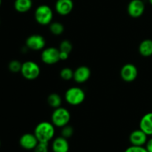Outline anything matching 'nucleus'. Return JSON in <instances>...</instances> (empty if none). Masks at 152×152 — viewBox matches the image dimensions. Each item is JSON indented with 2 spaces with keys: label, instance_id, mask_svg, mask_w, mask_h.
I'll return each instance as SVG.
<instances>
[{
  "label": "nucleus",
  "instance_id": "1",
  "mask_svg": "<svg viewBox=\"0 0 152 152\" xmlns=\"http://www.w3.org/2000/svg\"><path fill=\"white\" fill-rule=\"evenodd\" d=\"M34 134L40 142H48L53 140L55 135V128L52 123L43 121L37 124Z\"/></svg>",
  "mask_w": 152,
  "mask_h": 152
},
{
  "label": "nucleus",
  "instance_id": "2",
  "mask_svg": "<svg viewBox=\"0 0 152 152\" xmlns=\"http://www.w3.org/2000/svg\"><path fill=\"white\" fill-rule=\"evenodd\" d=\"M53 10L47 4H41L38 6L34 13L35 20L41 25H50L53 20Z\"/></svg>",
  "mask_w": 152,
  "mask_h": 152
},
{
  "label": "nucleus",
  "instance_id": "3",
  "mask_svg": "<svg viewBox=\"0 0 152 152\" xmlns=\"http://www.w3.org/2000/svg\"><path fill=\"white\" fill-rule=\"evenodd\" d=\"M71 120V114L67 108L59 107L55 108L51 115V123L56 127L62 128L67 126Z\"/></svg>",
  "mask_w": 152,
  "mask_h": 152
},
{
  "label": "nucleus",
  "instance_id": "4",
  "mask_svg": "<svg viewBox=\"0 0 152 152\" xmlns=\"http://www.w3.org/2000/svg\"><path fill=\"white\" fill-rule=\"evenodd\" d=\"M20 73L26 80H34L38 78L41 73V70L39 65L37 62L34 61H26L22 63Z\"/></svg>",
  "mask_w": 152,
  "mask_h": 152
},
{
  "label": "nucleus",
  "instance_id": "5",
  "mask_svg": "<svg viewBox=\"0 0 152 152\" xmlns=\"http://www.w3.org/2000/svg\"><path fill=\"white\" fill-rule=\"evenodd\" d=\"M65 99L68 104L71 105H78L83 103L86 99V94L79 87H71L66 91Z\"/></svg>",
  "mask_w": 152,
  "mask_h": 152
},
{
  "label": "nucleus",
  "instance_id": "6",
  "mask_svg": "<svg viewBox=\"0 0 152 152\" xmlns=\"http://www.w3.org/2000/svg\"><path fill=\"white\" fill-rule=\"evenodd\" d=\"M42 61L46 65H54L59 59V49L53 47H49L44 49L41 53Z\"/></svg>",
  "mask_w": 152,
  "mask_h": 152
},
{
  "label": "nucleus",
  "instance_id": "7",
  "mask_svg": "<svg viewBox=\"0 0 152 152\" xmlns=\"http://www.w3.org/2000/svg\"><path fill=\"white\" fill-rule=\"evenodd\" d=\"M138 76L137 68L134 64L127 63L122 67L120 70V77L123 81L132 83L134 81Z\"/></svg>",
  "mask_w": 152,
  "mask_h": 152
},
{
  "label": "nucleus",
  "instance_id": "8",
  "mask_svg": "<svg viewBox=\"0 0 152 152\" xmlns=\"http://www.w3.org/2000/svg\"><path fill=\"white\" fill-rule=\"evenodd\" d=\"M145 3L142 0H132L127 7V12L132 18H139L145 12Z\"/></svg>",
  "mask_w": 152,
  "mask_h": 152
},
{
  "label": "nucleus",
  "instance_id": "9",
  "mask_svg": "<svg viewBox=\"0 0 152 152\" xmlns=\"http://www.w3.org/2000/svg\"><path fill=\"white\" fill-rule=\"evenodd\" d=\"M45 39L39 34H33L28 37L25 41V45L32 50H42L45 46Z\"/></svg>",
  "mask_w": 152,
  "mask_h": 152
},
{
  "label": "nucleus",
  "instance_id": "10",
  "mask_svg": "<svg viewBox=\"0 0 152 152\" xmlns=\"http://www.w3.org/2000/svg\"><path fill=\"white\" fill-rule=\"evenodd\" d=\"M38 143L39 141L34 134H24L19 139V145L25 150H34Z\"/></svg>",
  "mask_w": 152,
  "mask_h": 152
},
{
  "label": "nucleus",
  "instance_id": "11",
  "mask_svg": "<svg viewBox=\"0 0 152 152\" xmlns=\"http://www.w3.org/2000/svg\"><path fill=\"white\" fill-rule=\"evenodd\" d=\"M148 140V135L141 129L133 131L129 135V141L132 145L144 146Z\"/></svg>",
  "mask_w": 152,
  "mask_h": 152
},
{
  "label": "nucleus",
  "instance_id": "12",
  "mask_svg": "<svg viewBox=\"0 0 152 152\" xmlns=\"http://www.w3.org/2000/svg\"><path fill=\"white\" fill-rule=\"evenodd\" d=\"M74 2L72 0H57L55 4V10L61 16H67L72 11Z\"/></svg>",
  "mask_w": 152,
  "mask_h": 152
},
{
  "label": "nucleus",
  "instance_id": "13",
  "mask_svg": "<svg viewBox=\"0 0 152 152\" xmlns=\"http://www.w3.org/2000/svg\"><path fill=\"white\" fill-rule=\"evenodd\" d=\"M91 70L88 67L80 66L74 71V80L77 83H84L87 82L91 77Z\"/></svg>",
  "mask_w": 152,
  "mask_h": 152
},
{
  "label": "nucleus",
  "instance_id": "14",
  "mask_svg": "<svg viewBox=\"0 0 152 152\" xmlns=\"http://www.w3.org/2000/svg\"><path fill=\"white\" fill-rule=\"evenodd\" d=\"M53 152H68L69 151V142L68 139L60 136L56 137L51 144Z\"/></svg>",
  "mask_w": 152,
  "mask_h": 152
},
{
  "label": "nucleus",
  "instance_id": "15",
  "mask_svg": "<svg viewBox=\"0 0 152 152\" xmlns=\"http://www.w3.org/2000/svg\"><path fill=\"white\" fill-rule=\"evenodd\" d=\"M140 129L145 132L148 136L152 135V112L147 113L140 121Z\"/></svg>",
  "mask_w": 152,
  "mask_h": 152
},
{
  "label": "nucleus",
  "instance_id": "16",
  "mask_svg": "<svg viewBox=\"0 0 152 152\" xmlns=\"http://www.w3.org/2000/svg\"><path fill=\"white\" fill-rule=\"evenodd\" d=\"M138 50L140 54L144 57L152 56V39H146L142 40L140 44Z\"/></svg>",
  "mask_w": 152,
  "mask_h": 152
},
{
  "label": "nucleus",
  "instance_id": "17",
  "mask_svg": "<svg viewBox=\"0 0 152 152\" xmlns=\"http://www.w3.org/2000/svg\"><path fill=\"white\" fill-rule=\"evenodd\" d=\"M14 9L21 13H27L31 9L33 6L32 0H15Z\"/></svg>",
  "mask_w": 152,
  "mask_h": 152
},
{
  "label": "nucleus",
  "instance_id": "18",
  "mask_svg": "<svg viewBox=\"0 0 152 152\" xmlns=\"http://www.w3.org/2000/svg\"><path fill=\"white\" fill-rule=\"evenodd\" d=\"M48 104L53 108H57L62 105V98L58 94L52 93L48 95L47 98Z\"/></svg>",
  "mask_w": 152,
  "mask_h": 152
},
{
  "label": "nucleus",
  "instance_id": "19",
  "mask_svg": "<svg viewBox=\"0 0 152 152\" xmlns=\"http://www.w3.org/2000/svg\"><path fill=\"white\" fill-rule=\"evenodd\" d=\"M50 33L55 36H59L64 32V28L63 25L59 22H53L50 24Z\"/></svg>",
  "mask_w": 152,
  "mask_h": 152
},
{
  "label": "nucleus",
  "instance_id": "20",
  "mask_svg": "<svg viewBox=\"0 0 152 152\" xmlns=\"http://www.w3.org/2000/svg\"><path fill=\"white\" fill-rule=\"evenodd\" d=\"M22 62H19V60H16V59H13L9 62L8 69L12 73H19L20 72L21 69H22Z\"/></svg>",
  "mask_w": 152,
  "mask_h": 152
},
{
  "label": "nucleus",
  "instance_id": "21",
  "mask_svg": "<svg viewBox=\"0 0 152 152\" xmlns=\"http://www.w3.org/2000/svg\"><path fill=\"white\" fill-rule=\"evenodd\" d=\"M60 77L64 80H70L74 78V71L70 68H64L60 71Z\"/></svg>",
  "mask_w": 152,
  "mask_h": 152
},
{
  "label": "nucleus",
  "instance_id": "22",
  "mask_svg": "<svg viewBox=\"0 0 152 152\" xmlns=\"http://www.w3.org/2000/svg\"><path fill=\"white\" fill-rule=\"evenodd\" d=\"M73 49V45L69 40L65 39L60 43L59 45V50L60 51L67 52L68 53H71Z\"/></svg>",
  "mask_w": 152,
  "mask_h": 152
},
{
  "label": "nucleus",
  "instance_id": "23",
  "mask_svg": "<svg viewBox=\"0 0 152 152\" xmlns=\"http://www.w3.org/2000/svg\"><path fill=\"white\" fill-rule=\"evenodd\" d=\"M73 134H74V129L72 126L67 125L62 128V131H61V136L62 137L68 139V138L71 137Z\"/></svg>",
  "mask_w": 152,
  "mask_h": 152
},
{
  "label": "nucleus",
  "instance_id": "24",
  "mask_svg": "<svg viewBox=\"0 0 152 152\" xmlns=\"http://www.w3.org/2000/svg\"><path fill=\"white\" fill-rule=\"evenodd\" d=\"M34 152H48V143L39 142L34 149Z\"/></svg>",
  "mask_w": 152,
  "mask_h": 152
},
{
  "label": "nucleus",
  "instance_id": "25",
  "mask_svg": "<svg viewBox=\"0 0 152 152\" xmlns=\"http://www.w3.org/2000/svg\"><path fill=\"white\" fill-rule=\"evenodd\" d=\"M124 152H148L145 147L137 146V145H131L126 148Z\"/></svg>",
  "mask_w": 152,
  "mask_h": 152
},
{
  "label": "nucleus",
  "instance_id": "26",
  "mask_svg": "<svg viewBox=\"0 0 152 152\" xmlns=\"http://www.w3.org/2000/svg\"><path fill=\"white\" fill-rule=\"evenodd\" d=\"M70 53H67V52L64 51H60L59 50V59L62 61L67 60L68 59V56H69Z\"/></svg>",
  "mask_w": 152,
  "mask_h": 152
},
{
  "label": "nucleus",
  "instance_id": "27",
  "mask_svg": "<svg viewBox=\"0 0 152 152\" xmlns=\"http://www.w3.org/2000/svg\"><path fill=\"white\" fill-rule=\"evenodd\" d=\"M145 148L148 152H152V137L149 140H148L145 143Z\"/></svg>",
  "mask_w": 152,
  "mask_h": 152
},
{
  "label": "nucleus",
  "instance_id": "28",
  "mask_svg": "<svg viewBox=\"0 0 152 152\" xmlns=\"http://www.w3.org/2000/svg\"><path fill=\"white\" fill-rule=\"evenodd\" d=\"M148 2H149L150 4H151L152 5V0H148Z\"/></svg>",
  "mask_w": 152,
  "mask_h": 152
},
{
  "label": "nucleus",
  "instance_id": "29",
  "mask_svg": "<svg viewBox=\"0 0 152 152\" xmlns=\"http://www.w3.org/2000/svg\"><path fill=\"white\" fill-rule=\"evenodd\" d=\"M1 2H2V0H0V7H1Z\"/></svg>",
  "mask_w": 152,
  "mask_h": 152
},
{
  "label": "nucleus",
  "instance_id": "30",
  "mask_svg": "<svg viewBox=\"0 0 152 152\" xmlns=\"http://www.w3.org/2000/svg\"><path fill=\"white\" fill-rule=\"evenodd\" d=\"M0 146H1V141H0Z\"/></svg>",
  "mask_w": 152,
  "mask_h": 152
},
{
  "label": "nucleus",
  "instance_id": "31",
  "mask_svg": "<svg viewBox=\"0 0 152 152\" xmlns=\"http://www.w3.org/2000/svg\"><path fill=\"white\" fill-rule=\"evenodd\" d=\"M151 137H152V135H151Z\"/></svg>",
  "mask_w": 152,
  "mask_h": 152
}]
</instances>
